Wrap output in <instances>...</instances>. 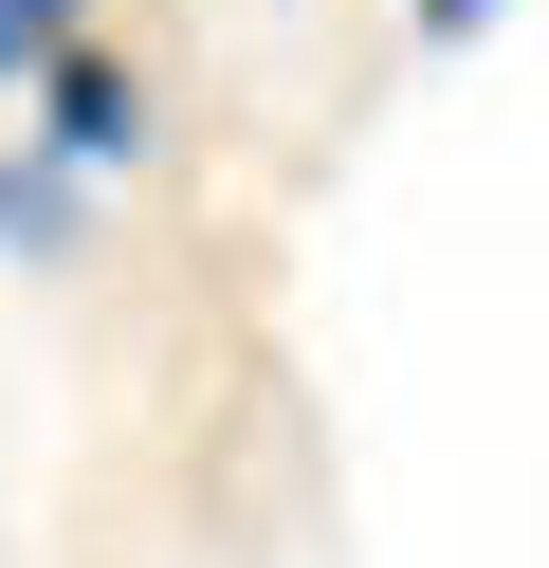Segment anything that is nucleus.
I'll list each match as a JSON object with an SVG mask.
<instances>
[{"label": "nucleus", "mask_w": 549, "mask_h": 568, "mask_svg": "<svg viewBox=\"0 0 549 568\" xmlns=\"http://www.w3.org/2000/svg\"><path fill=\"white\" fill-rule=\"evenodd\" d=\"M37 129H55V165H129L146 148V74L110 38H55L37 55Z\"/></svg>", "instance_id": "nucleus-1"}, {"label": "nucleus", "mask_w": 549, "mask_h": 568, "mask_svg": "<svg viewBox=\"0 0 549 568\" xmlns=\"http://www.w3.org/2000/svg\"><path fill=\"white\" fill-rule=\"evenodd\" d=\"M73 239V165L37 148V165H0V257H55Z\"/></svg>", "instance_id": "nucleus-2"}, {"label": "nucleus", "mask_w": 549, "mask_h": 568, "mask_svg": "<svg viewBox=\"0 0 549 568\" xmlns=\"http://www.w3.org/2000/svg\"><path fill=\"white\" fill-rule=\"evenodd\" d=\"M55 38H92V0H0V92H37Z\"/></svg>", "instance_id": "nucleus-3"}, {"label": "nucleus", "mask_w": 549, "mask_h": 568, "mask_svg": "<svg viewBox=\"0 0 549 568\" xmlns=\"http://www.w3.org/2000/svg\"><path fill=\"white\" fill-rule=\"evenodd\" d=\"M476 19H512V0H403V38H421V55H458Z\"/></svg>", "instance_id": "nucleus-4"}]
</instances>
